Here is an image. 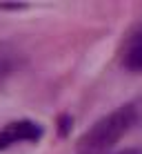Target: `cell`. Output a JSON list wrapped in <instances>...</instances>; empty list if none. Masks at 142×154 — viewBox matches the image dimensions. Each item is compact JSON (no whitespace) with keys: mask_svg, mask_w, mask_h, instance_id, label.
Returning a JSON list of instances; mask_svg holds the SVG:
<instances>
[{"mask_svg":"<svg viewBox=\"0 0 142 154\" xmlns=\"http://www.w3.org/2000/svg\"><path fill=\"white\" fill-rule=\"evenodd\" d=\"M124 65L133 72H142V29L129 40L124 51Z\"/></svg>","mask_w":142,"mask_h":154,"instance_id":"3957f363","label":"cell"},{"mask_svg":"<svg viewBox=\"0 0 142 154\" xmlns=\"http://www.w3.org/2000/svg\"><path fill=\"white\" fill-rule=\"evenodd\" d=\"M9 69H11V56L7 51H2L0 54V81H2V76L9 74Z\"/></svg>","mask_w":142,"mask_h":154,"instance_id":"277c9868","label":"cell"},{"mask_svg":"<svg viewBox=\"0 0 142 154\" xmlns=\"http://www.w3.org/2000/svg\"><path fill=\"white\" fill-rule=\"evenodd\" d=\"M40 136H42V127L38 123H33V121H13V123H7L0 130V152L16 145V143L38 141Z\"/></svg>","mask_w":142,"mask_h":154,"instance_id":"7a4b0ae2","label":"cell"},{"mask_svg":"<svg viewBox=\"0 0 142 154\" xmlns=\"http://www.w3.org/2000/svg\"><path fill=\"white\" fill-rule=\"evenodd\" d=\"M122 154H142V152H138V150H127V152H122Z\"/></svg>","mask_w":142,"mask_h":154,"instance_id":"5b68a950","label":"cell"},{"mask_svg":"<svg viewBox=\"0 0 142 154\" xmlns=\"http://www.w3.org/2000/svg\"><path fill=\"white\" fill-rule=\"evenodd\" d=\"M135 119H138V112L133 105H122V107L109 112L78 139V154H107L133 127Z\"/></svg>","mask_w":142,"mask_h":154,"instance_id":"6da1fadb","label":"cell"}]
</instances>
